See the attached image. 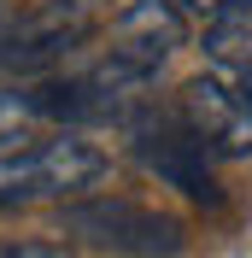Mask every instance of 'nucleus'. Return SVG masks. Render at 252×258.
<instances>
[{
  "label": "nucleus",
  "instance_id": "1",
  "mask_svg": "<svg viewBox=\"0 0 252 258\" xmlns=\"http://www.w3.org/2000/svg\"><path fill=\"white\" fill-rule=\"evenodd\" d=\"M106 153L94 141H82V135H47V141L24 147L12 159H0V211L12 206H41V200H82V194L94 188L106 176Z\"/></svg>",
  "mask_w": 252,
  "mask_h": 258
},
{
  "label": "nucleus",
  "instance_id": "2",
  "mask_svg": "<svg viewBox=\"0 0 252 258\" xmlns=\"http://www.w3.org/2000/svg\"><path fill=\"white\" fill-rule=\"evenodd\" d=\"M59 223L71 241H88L100 252H123V258H176L188 246V235L170 211H147L135 200H111V194L71 200Z\"/></svg>",
  "mask_w": 252,
  "mask_h": 258
},
{
  "label": "nucleus",
  "instance_id": "8",
  "mask_svg": "<svg viewBox=\"0 0 252 258\" xmlns=\"http://www.w3.org/2000/svg\"><path fill=\"white\" fill-rule=\"evenodd\" d=\"M47 106H41V94L35 88H0V159H12V153H24V147L47 141L41 129H47Z\"/></svg>",
  "mask_w": 252,
  "mask_h": 258
},
{
  "label": "nucleus",
  "instance_id": "4",
  "mask_svg": "<svg viewBox=\"0 0 252 258\" xmlns=\"http://www.w3.org/2000/svg\"><path fill=\"white\" fill-rule=\"evenodd\" d=\"M176 117H182V129H188L211 159L252 153V112H246V100H240L235 77H223V71H217V77L182 82V94H176Z\"/></svg>",
  "mask_w": 252,
  "mask_h": 258
},
{
  "label": "nucleus",
  "instance_id": "5",
  "mask_svg": "<svg viewBox=\"0 0 252 258\" xmlns=\"http://www.w3.org/2000/svg\"><path fill=\"white\" fill-rule=\"evenodd\" d=\"M182 35H188V18H182L176 0H135V6H123L117 24H111L106 59L123 64L135 82H153L158 71L170 64V53L182 47Z\"/></svg>",
  "mask_w": 252,
  "mask_h": 258
},
{
  "label": "nucleus",
  "instance_id": "10",
  "mask_svg": "<svg viewBox=\"0 0 252 258\" xmlns=\"http://www.w3.org/2000/svg\"><path fill=\"white\" fill-rule=\"evenodd\" d=\"M176 6H182V18H211L223 0H176Z\"/></svg>",
  "mask_w": 252,
  "mask_h": 258
},
{
  "label": "nucleus",
  "instance_id": "6",
  "mask_svg": "<svg viewBox=\"0 0 252 258\" xmlns=\"http://www.w3.org/2000/svg\"><path fill=\"white\" fill-rule=\"evenodd\" d=\"M135 153H141L147 170H158L164 182H176L188 200H217L211 153H205L188 129H182V117H176V112L158 117V123H147V129H135Z\"/></svg>",
  "mask_w": 252,
  "mask_h": 258
},
{
  "label": "nucleus",
  "instance_id": "9",
  "mask_svg": "<svg viewBox=\"0 0 252 258\" xmlns=\"http://www.w3.org/2000/svg\"><path fill=\"white\" fill-rule=\"evenodd\" d=\"M0 258H71L59 241H0Z\"/></svg>",
  "mask_w": 252,
  "mask_h": 258
},
{
  "label": "nucleus",
  "instance_id": "11",
  "mask_svg": "<svg viewBox=\"0 0 252 258\" xmlns=\"http://www.w3.org/2000/svg\"><path fill=\"white\" fill-rule=\"evenodd\" d=\"M235 77V88H240V100H246V112H252V71H229Z\"/></svg>",
  "mask_w": 252,
  "mask_h": 258
},
{
  "label": "nucleus",
  "instance_id": "7",
  "mask_svg": "<svg viewBox=\"0 0 252 258\" xmlns=\"http://www.w3.org/2000/svg\"><path fill=\"white\" fill-rule=\"evenodd\" d=\"M205 59L217 71H252V0H223L205 18Z\"/></svg>",
  "mask_w": 252,
  "mask_h": 258
},
{
  "label": "nucleus",
  "instance_id": "12",
  "mask_svg": "<svg viewBox=\"0 0 252 258\" xmlns=\"http://www.w3.org/2000/svg\"><path fill=\"white\" fill-rule=\"evenodd\" d=\"M6 24H12V6H6V0H0V30H6Z\"/></svg>",
  "mask_w": 252,
  "mask_h": 258
},
{
  "label": "nucleus",
  "instance_id": "3",
  "mask_svg": "<svg viewBox=\"0 0 252 258\" xmlns=\"http://www.w3.org/2000/svg\"><path fill=\"white\" fill-rule=\"evenodd\" d=\"M100 12L94 0H35L30 12H12V24L0 30V64L12 71H41V64L65 59L94 35Z\"/></svg>",
  "mask_w": 252,
  "mask_h": 258
}]
</instances>
